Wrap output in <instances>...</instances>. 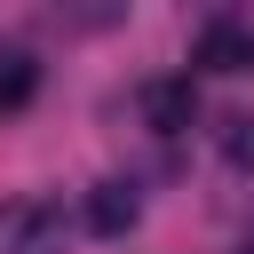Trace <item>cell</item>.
I'll use <instances>...</instances> for the list:
<instances>
[{
    "label": "cell",
    "mask_w": 254,
    "mask_h": 254,
    "mask_svg": "<svg viewBox=\"0 0 254 254\" xmlns=\"http://www.w3.org/2000/svg\"><path fill=\"white\" fill-rule=\"evenodd\" d=\"M198 64H206V71H246V64H254V40L230 32V24H214V32L198 40Z\"/></svg>",
    "instance_id": "cell-4"
},
{
    "label": "cell",
    "mask_w": 254,
    "mask_h": 254,
    "mask_svg": "<svg viewBox=\"0 0 254 254\" xmlns=\"http://www.w3.org/2000/svg\"><path fill=\"white\" fill-rule=\"evenodd\" d=\"M0 254H64V230L40 198H16L0 206Z\"/></svg>",
    "instance_id": "cell-1"
},
{
    "label": "cell",
    "mask_w": 254,
    "mask_h": 254,
    "mask_svg": "<svg viewBox=\"0 0 254 254\" xmlns=\"http://www.w3.org/2000/svg\"><path fill=\"white\" fill-rule=\"evenodd\" d=\"M135 214H143V198H135V183H95V198H87V230H103V238H119V230H135Z\"/></svg>",
    "instance_id": "cell-2"
},
{
    "label": "cell",
    "mask_w": 254,
    "mask_h": 254,
    "mask_svg": "<svg viewBox=\"0 0 254 254\" xmlns=\"http://www.w3.org/2000/svg\"><path fill=\"white\" fill-rule=\"evenodd\" d=\"M32 95H40V64H32V48L0 40V111H24Z\"/></svg>",
    "instance_id": "cell-3"
},
{
    "label": "cell",
    "mask_w": 254,
    "mask_h": 254,
    "mask_svg": "<svg viewBox=\"0 0 254 254\" xmlns=\"http://www.w3.org/2000/svg\"><path fill=\"white\" fill-rule=\"evenodd\" d=\"M143 111H151V127H190V87L183 79H159V87H143Z\"/></svg>",
    "instance_id": "cell-5"
}]
</instances>
